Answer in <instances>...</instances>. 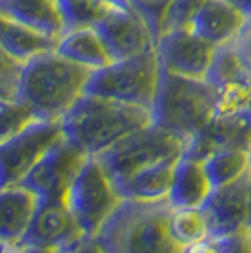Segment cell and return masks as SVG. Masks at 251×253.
I'll use <instances>...</instances> for the list:
<instances>
[{
  "instance_id": "1",
  "label": "cell",
  "mask_w": 251,
  "mask_h": 253,
  "mask_svg": "<svg viewBox=\"0 0 251 253\" xmlns=\"http://www.w3.org/2000/svg\"><path fill=\"white\" fill-rule=\"evenodd\" d=\"M185 148L187 140L151 123L94 157L102 163L123 199L159 201L172 189L174 172Z\"/></svg>"
},
{
  "instance_id": "2",
  "label": "cell",
  "mask_w": 251,
  "mask_h": 253,
  "mask_svg": "<svg viewBox=\"0 0 251 253\" xmlns=\"http://www.w3.org/2000/svg\"><path fill=\"white\" fill-rule=\"evenodd\" d=\"M174 204L168 197L159 201L125 199L94 236L106 253H185L170 231Z\"/></svg>"
},
{
  "instance_id": "3",
  "label": "cell",
  "mask_w": 251,
  "mask_h": 253,
  "mask_svg": "<svg viewBox=\"0 0 251 253\" xmlns=\"http://www.w3.org/2000/svg\"><path fill=\"white\" fill-rule=\"evenodd\" d=\"M91 72L57 51L43 53L23 64L15 98L36 119L59 121L85 95Z\"/></svg>"
},
{
  "instance_id": "4",
  "label": "cell",
  "mask_w": 251,
  "mask_h": 253,
  "mask_svg": "<svg viewBox=\"0 0 251 253\" xmlns=\"http://www.w3.org/2000/svg\"><path fill=\"white\" fill-rule=\"evenodd\" d=\"M64 136L89 155H96L117 140L151 125V110L114 98L84 95L61 119Z\"/></svg>"
},
{
  "instance_id": "5",
  "label": "cell",
  "mask_w": 251,
  "mask_h": 253,
  "mask_svg": "<svg viewBox=\"0 0 251 253\" xmlns=\"http://www.w3.org/2000/svg\"><path fill=\"white\" fill-rule=\"evenodd\" d=\"M215 116V89L206 80L185 78L161 68L151 121L189 140Z\"/></svg>"
},
{
  "instance_id": "6",
  "label": "cell",
  "mask_w": 251,
  "mask_h": 253,
  "mask_svg": "<svg viewBox=\"0 0 251 253\" xmlns=\"http://www.w3.org/2000/svg\"><path fill=\"white\" fill-rule=\"evenodd\" d=\"M161 63L155 47L128 59L114 61L104 68L91 72L85 95L114 98L151 110L157 93Z\"/></svg>"
},
{
  "instance_id": "7",
  "label": "cell",
  "mask_w": 251,
  "mask_h": 253,
  "mask_svg": "<svg viewBox=\"0 0 251 253\" xmlns=\"http://www.w3.org/2000/svg\"><path fill=\"white\" fill-rule=\"evenodd\" d=\"M125 201L98 159L91 155L68 191L66 202L85 236H96L104 221Z\"/></svg>"
},
{
  "instance_id": "8",
  "label": "cell",
  "mask_w": 251,
  "mask_h": 253,
  "mask_svg": "<svg viewBox=\"0 0 251 253\" xmlns=\"http://www.w3.org/2000/svg\"><path fill=\"white\" fill-rule=\"evenodd\" d=\"M89 157L91 155L85 149L66 136H61L32 167L21 183L36 193L40 201H66L68 191Z\"/></svg>"
},
{
  "instance_id": "9",
  "label": "cell",
  "mask_w": 251,
  "mask_h": 253,
  "mask_svg": "<svg viewBox=\"0 0 251 253\" xmlns=\"http://www.w3.org/2000/svg\"><path fill=\"white\" fill-rule=\"evenodd\" d=\"M64 136L63 123L36 119L0 144V189L21 183L53 144Z\"/></svg>"
},
{
  "instance_id": "10",
  "label": "cell",
  "mask_w": 251,
  "mask_h": 253,
  "mask_svg": "<svg viewBox=\"0 0 251 253\" xmlns=\"http://www.w3.org/2000/svg\"><path fill=\"white\" fill-rule=\"evenodd\" d=\"M215 45L206 42L191 27H178L163 32L155 42L161 68L172 74L206 80Z\"/></svg>"
},
{
  "instance_id": "11",
  "label": "cell",
  "mask_w": 251,
  "mask_h": 253,
  "mask_svg": "<svg viewBox=\"0 0 251 253\" xmlns=\"http://www.w3.org/2000/svg\"><path fill=\"white\" fill-rule=\"evenodd\" d=\"M85 236L84 229L74 217L66 201H40L31 225L15 248H40L49 252H63Z\"/></svg>"
},
{
  "instance_id": "12",
  "label": "cell",
  "mask_w": 251,
  "mask_h": 253,
  "mask_svg": "<svg viewBox=\"0 0 251 253\" xmlns=\"http://www.w3.org/2000/svg\"><path fill=\"white\" fill-rule=\"evenodd\" d=\"M250 185L251 170H248L238 179L211 189L208 199L199 208L206 219L208 238L217 240L221 236H227L230 232L248 227Z\"/></svg>"
},
{
  "instance_id": "13",
  "label": "cell",
  "mask_w": 251,
  "mask_h": 253,
  "mask_svg": "<svg viewBox=\"0 0 251 253\" xmlns=\"http://www.w3.org/2000/svg\"><path fill=\"white\" fill-rule=\"evenodd\" d=\"M251 151V108L230 116H213L189 140L183 155L209 159L223 151Z\"/></svg>"
},
{
  "instance_id": "14",
  "label": "cell",
  "mask_w": 251,
  "mask_h": 253,
  "mask_svg": "<svg viewBox=\"0 0 251 253\" xmlns=\"http://www.w3.org/2000/svg\"><path fill=\"white\" fill-rule=\"evenodd\" d=\"M114 61L128 59L155 47V38L146 21L132 8L115 6L94 27Z\"/></svg>"
},
{
  "instance_id": "15",
  "label": "cell",
  "mask_w": 251,
  "mask_h": 253,
  "mask_svg": "<svg viewBox=\"0 0 251 253\" xmlns=\"http://www.w3.org/2000/svg\"><path fill=\"white\" fill-rule=\"evenodd\" d=\"M250 19L229 0H206L191 21V29L215 47L227 45L238 38Z\"/></svg>"
},
{
  "instance_id": "16",
  "label": "cell",
  "mask_w": 251,
  "mask_h": 253,
  "mask_svg": "<svg viewBox=\"0 0 251 253\" xmlns=\"http://www.w3.org/2000/svg\"><path fill=\"white\" fill-rule=\"evenodd\" d=\"M59 38L34 29L0 10V47L21 64L34 57L55 51Z\"/></svg>"
},
{
  "instance_id": "17",
  "label": "cell",
  "mask_w": 251,
  "mask_h": 253,
  "mask_svg": "<svg viewBox=\"0 0 251 253\" xmlns=\"http://www.w3.org/2000/svg\"><path fill=\"white\" fill-rule=\"evenodd\" d=\"M38 206V197L23 183L0 189V242L17 246Z\"/></svg>"
},
{
  "instance_id": "18",
  "label": "cell",
  "mask_w": 251,
  "mask_h": 253,
  "mask_svg": "<svg viewBox=\"0 0 251 253\" xmlns=\"http://www.w3.org/2000/svg\"><path fill=\"white\" fill-rule=\"evenodd\" d=\"M211 189L213 185L206 172V161L181 155L174 172L172 189L168 193L174 208H200Z\"/></svg>"
},
{
  "instance_id": "19",
  "label": "cell",
  "mask_w": 251,
  "mask_h": 253,
  "mask_svg": "<svg viewBox=\"0 0 251 253\" xmlns=\"http://www.w3.org/2000/svg\"><path fill=\"white\" fill-rule=\"evenodd\" d=\"M55 51L89 70H98L114 63L96 29H78V31L63 32Z\"/></svg>"
},
{
  "instance_id": "20",
  "label": "cell",
  "mask_w": 251,
  "mask_h": 253,
  "mask_svg": "<svg viewBox=\"0 0 251 253\" xmlns=\"http://www.w3.org/2000/svg\"><path fill=\"white\" fill-rule=\"evenodd\" d=\"M0 10L55 38L64 32L57 0H0Z\"/></svg>"
},
{
  "instance_id": "21",
  "label": "cell",
  "mask_w": 251,
  "mask_h": 253,
  "mask_svg": "<svg viewBox=\"0 0 251 253\" xmlns=\"http://www.w3.org/2000/svg\"><path fill=\"white\" fill-rule=\"evenodd\" d=\"M63 15L64 32L94 29L115 8L110 0H57Z\"/></svg>"
},
{
  "instance_id": "22",
  "label": "cell",
  "mask_w": 251,
  "mask_h": 253,
  "mask_svg": "<svg viewBox=\"0 0 251 253\" xmlns=\"http://www.w3.org/2000/svg\"><path fill=\"white\" fill-rule=\"evenodd\" d=\"M248 170H251L250 151H223L206 159V172L213 187L238 179Z\"/></svg>"
},
{
  "instance_id": "23",
  "label": "cell",
  "mask_w": 251,
  "mask_h": 253,
  "mask_svg": "<svg viewBox=\"0 0 251 253\" xmlns=\"http://www.w3.org/2000/svg\"><path fill=\"white\" fill-rule=\"evenodd\" d=\"M215 89V116H230L251 108V80H229Z\"/></svg>"
},
{
  "instance_id": "24",
  "label": "cell",
  "mask_w": 251,
  "mask_h": 253,
  "mask_svg": "<svg viewBox=\"0 0 251 253\" xmlns=\"http://www.w3.org/2000/svg\"><path fill=\"white\" fill-rule=\"evenodd\" d=\"M170 231L181 244L191 246L208 238L206 219L199 208H179L174 210L170 219Z\"/></svg>"
},
{
  "instance_id": "25",
  "label": "cell",
  "mask_w": 251,
  "mask_h": 253,
  "mask_svg": "<svg viewBox=\"0 0 251 253\" xmlns=\"http://www.w3.org/2000/svg\"><path fill=\"white\" fill-rule=\"evenodd\" d=\"M32 121H36V117L23 102L17 98L0 96V144L17 134Z\"/></svg>"
},
{
  "instance_id": "26",
  "label": "cell",
  "mask_w": 251,
  "mask_h": 253,
  "mask_svg": "<svg viewBox=\"0 0 251 253\" xmlns=\"http://www.w3.org/2000/svg\"><path fill=\"white\" fill-rule=\"evenodd\" d=\"M126 2L146 21L153 38H155V42H157L161 32H163L165 15H167L168 6H170L172 0H126Z\"/></svg>"
},
{
  "instance_id": "27",
  "label": "cell",
  "mask_w": 251,
  "mask_h": 253,
  "mask_svg": "<svg viewBox=\"0 0 251 253\" xmlns=\"http://www.w3.org/2000/svg\"><path fill=\"white\" fill-rule=\"evenodd\" d=\"M206 4V0H172L163 23V32L178 27H189L200 8ZM161 32V34H163Z\"/></svg>"
},
{
  "instance_id": "28",
  "label": "cell",
  "mask_w": 251,
  "mask_h": 253,
  "mask_svg": "<svg viewBox=\"0 0 251 253\" xmlns=\"http://www.w3.org/2000/svg\"><path fill=\"white\" fill-rule=\"evenodd\" d=\"M21 70L23 64L15 59H11L10 55L0 47V96L15 98Z\"/></svg>"
},
{
  "instance_id": "29",
  "label": "cell",
  "mask_w": 251,
  "mask_h": 253,
  "mask_svg": "<svg viewBox=\"0 0 251 253\" xmlns=\"http://www.w3.org/2000/svg\"><path fill=\"white\" fill-rule=\"evenodd\" d=\"M217 253H251V231L248 227L213 240Z\"/></svg>"
},
{
  "instance_id": "30",
  "label": "cell",
  "mask_w": 251,
  "mask_h": 253,
  "mask_svg": "<svg viewBox=\"0 0 251 253\" xmlns=\"http://www.w3.org/2000/svg\"><path fill=\"white\" fill-rule=\"evenodd\" d=\"M232 47L238 55L240 63L244 64L246 72L251 78V21L246 25V29L238 34V38L232 42Z\"/></svg>"
},
{
  "instance_id": "31",
  "label": "cell",
  "mask_w": 251,
  "mask_h": 253,
  "mask_svg": "<svg viewBox=\"0 0 251 253\" xmlns=\"http://www.w3.org/2000/svg\"><path fill=\"white\" fill-rule=\"evenodd\" d=\"M57 253H106V250L94 236L93 238H91V236H84L82 240H78L76 244H72L70 248H66V250L57 252Z\"/></svg>"
},
{
  "instance_id": "32",
  "label": "cell",
  "mask_w": 251,
  "mask_h": 253,
  "mask_svg": "<svg viewBox=\"0 0 251 253\" xmlns=\"http://www.w3.org/2000/svg\"><path fill=\"white\" fill-rule=\"evenodd\" d=\"M185 253H217V250H215L213 242H209V240H200V242H197V244H191V248L187 246Z\"/></svg>"
},
{
  "instance_id": "33",
  "label": "cell",
  "mask_w": 251,
  "mask_h": 253,
  "mask_svg": "<svg viewBox=\"0 0 251 253\" xmlns=\"http://www.w3.org/2000/svg\"><path fill=\"white\" fill-rule=\"evenodd\" d=\"M229 2H232V4L251 21V0H229Z\"/></svg>"
},
{
  "instance_id": "34",
  "label": "cell",
  "mask_w": 251,
  "mask_h": 253,
  "mask_svg": "<svg viewBox=\"0 0 251 253\" xmlns=\"http://www.w3.org/2000/svg\"><path fill=\"white\" fill-rule=\"evenodd\" d=\"M21 252L23 253H55V252H49V250H40V248H23Z\"/></svg>"
},
{
  "instance_id": "35",
  "label": "cell",
  "mask_w": 251,
  "mask_h": 253,
  "mask_svg": "<svg viewBox=\"0 0 251 253\" xmlns=\"http://www.w3.org/2000/svg\"><path fill=\"white\" fill-rule=\"evenodd\" d=\"M110 2H114L115 6H121V8H130L126 0H110Z\"/></svg>"
},
{
  "instance_id": "36",
  "label": "cell",
  "mask_w": 251,
  "mask_h": 253,
  "mask_svg": "<svg viewBox=\"0 0 251 253\" xmlns=\"http://www.w3.org/2000/svg\"><path fill=\"white\" fill-rule=\"evenodd\" d=\"M248 229L251 231V185H250V217H248Z\"/></svg>"
},
{
  "instance_id": "37",
  "label": "cell",
  "mask_w": 251,
  "mask_h": 253,
  "mask_svg": "<svg viewBox=\"0 0 251 253\" xmlns=\"http://www.w3.org/2000/svg\"><path fill=\"white\" fill-rule=\"evenodd\" d=\"M250 155H251V151H250Z\"/></svg>"
},
{
  "instance_id": "38",
  "label": "cell",
  "mask_w": 251,
  "mask_h": 253,
  "mask_svg": "<svg viewBox=\"0 0 251 253\" xmlns=\"http://www.w3.org/2000/svg\"><path fill=\"white\" fill-rule=\"evenodd\" d=\"M21 253H23V252H21Z\"/></svg>"
}]
</instances>
